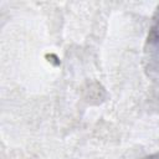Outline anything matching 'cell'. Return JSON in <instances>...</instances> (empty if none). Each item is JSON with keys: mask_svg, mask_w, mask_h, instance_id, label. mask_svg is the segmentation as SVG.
Returning a JSON list of instances; mask_svg holds the SVG:
<instances>
[{"mask_svg": "<svg viewBox=\"0 0 159 159\" xmlns=\"http://www.w3.org/2000/svg\"><path fill=\"white\" fill-rule=\"evenodd\" d=\"M154 31L158 34L159 36V7H158V12H157V17H155V26H154Z\"/></svg>", "mask_w": 159, "mask_h": 159, "instance_id": "6da1fadb", "label": "cell"}, {"mask_svg": "<svg viewBox=\"0 0 159 159\" xmlns=\"http://www.w3.org/2000/svg\"><path fill=\"white\" fill-rule=\"evenodd\" d=\"M147 159H159V153L155 154V155H152V157H149V158H147Z\"/></svg>", "mask_w": 159, "mask_h": 159, "instance_id": "7a4b0ae2", "label": "cell"}]
</instances>
